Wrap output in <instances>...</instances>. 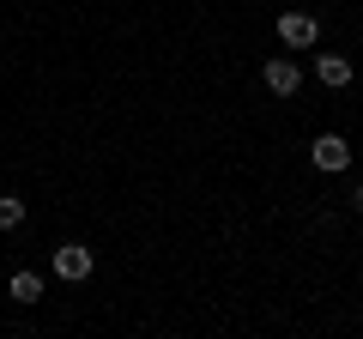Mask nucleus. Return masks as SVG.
<instances>
[{
	"label": "nucleus",
	"instance_id": "1",
	"mask_svg": "<svg viewBox=\"0 0 363 339\" xmlns=\"http://www.w3.org/2000/svg\"><path fill=\"white\" fill-rule=\"evenodd\" d=\"M279 43L285 49H315L321 43V18L315 13H279Z\"/></svg>",
	"mask_w": 363,
	"mask_h": 339
},
{
	"label": "nucleus",
	"instance_id": "8",
	"mask_svg": "<svg viewBox=\"0 0 363 339\" xmlns=\"http://www.w3.org/2000/svg\"><path fill=\"white\" fill-rule=\"evenodd\" d=\"M351 212H357V218H363V182L351 188Z\"/></svg>",
	"mask_w": 363,
	"mask_h": 339
},
{
	"label": "nucleus",
	"instance_id": "6",
	"mask_svg": "<svg viewBox=\"0 0 363 339\" xmlns=\"http://www.w3.org/2000/svg\"><path fill=\"white\" fill-rule=\"evenodd\" d=\"M13 303H43V279L37 273H13Z\"/></svg>",
	"mask_w": 363,
	"mask_h": 339
},
{
	"label": "nucleus",
	"instance_id": "4",
	"mask_svg": "<svg viewBox=\"0 0 363 339\" xmlns=\"http://www.w3.org/2000/svg\"><path fill=\"white\" fill-rule=\"evenodd\" d=\"M260 79H267V91H272V97H297L303 67L291 61V55H279V61H267V73H260Z\"/></svg>",
	"mask_w": 363,
	"mask_h": 339
},
{
	"label": "nucleus",
	"instance_id": "7",
	"mask_svg": "<svg viewBox=\"0 0 363 339\" xmlns=\"http://www.w3.org/2000/svg\"><path fill=\"white\" fill-rule=\"evenodd\" d=\"M25 224V200L18 194H0V230H18Z\"/></svg>",
	"mask_w": 363,
	"mask_h": 339
},
{
	"label": "nucleus",
	"instance_id": "2",
	"mask_svg": "<svg viewBox=\"0 0 363 339\" xmlns=\"http://www.w3.org/2000/svg\"><path fill=\"white\" fill-rule=\"evenodd\" d=\"M91 248L85 243H61L55 248V279H67V285H79V279H91Z\"/></svg>",
	"mask_w": 363,
	"mask_h": 339
},
{
	"label": "nucleus",
	"instance_id": "5",
	"mask_svg": "<svg viewBox=\"0 0 363 339\" xmlns=\"http://www.w3.org/2000/svg\"><path fill=\"white\" fill-rule=\"evenodd\" d=\"M315 79L339 91V85H351V61H345V55H321V61H315Z\"/></svg>",
	"mask_w": 363,
	"mask_h": 339
},
{
	"label": "nucleus",
	"instance_id": "3",
	"mask_svg": "<svg viewBox=\"0 0 363 339\" xmlns=\"http://www.w3.org/2000/svg\"><path fill=\"white\" fill-rule=\"evenodd\" d=\"M309 157H315V170H327V176H333V170L351 164V140H345V133H321V140L309 145Z\"/></svg>",
	"mask_w": 363,
	"mask_h": 339
}]
</instances>
